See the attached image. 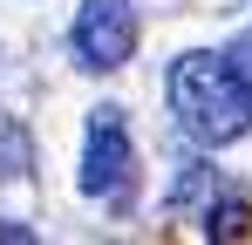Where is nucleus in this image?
<instances>
[{
	"label": "nucleus",
	"instance_id": "1",
	"mask_svg": "<svg viewBox=\"0 0 252 245\" xmlns=\"http://www.w3.org/2000/svg\"><path fill=\"white\" fill-rule=\"evenodd\" d=\"M170 116L191 143L225 150L252 129V75L239 55H177L170 61Z\"/></svg>",
	"mask_w": 252,
	"mask_h": 245
},
{
	"label": "nucleus",
	"instance_id": "2",
	"mask_svg": "<svg viewBox=\"0 0 252 245\" xmlns=\"http://www.w3.org/2000/svg\"><path fill=\"white\" fill-rule=\"evenodd\" d=\"M129 170H136V150H129L123 109H116V102H102V109H89L82 191H89V198H109V204H123V198H129Z\"/></svg>",
	"mask_w": 252,
	"mask_h": 245
},
{
	"label": "nucleus",
	"instance_id": "3",
	"mask_svg": "<svg viewBox=\"0 0 252 245\" xmlns=\"http://www.w3.org/2000/svg\"><path fill=\"white\" fill-rule=\"evenodd\" d=\"M68 48H75L82 68H123L136 55V7L129 0H82L75 28H68Z\"/></svg>",
	"mask_w": 252,
	"mask_h": 245
},
{
	"label": "nucleus",
	"instance_id": "4",
	"mask_svg": "<svg viewBox=\"0 0 252 245\" xmlns=\"http://www.w3.org/2000/svg\"><path fill=\"white\" fill-rule=\"evenodd\" d=\"M246 232H252V204L246 198L205 204V239H246Z\"/></svg>",
	"mask_w": 252,
	"mask_h": 245
}]
</instances>
